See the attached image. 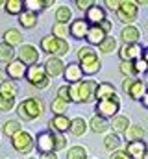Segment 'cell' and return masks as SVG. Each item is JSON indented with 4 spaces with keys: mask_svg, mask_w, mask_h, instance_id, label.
<instances>
[{
    "mask_svg": "<svg viewBox=\"0 0 148 159\" xmlns=\"http://www.w3.org/2000/svg\"><path fill=\"white\" fill-rule=\"evenodd\" d=\"M78 65H80L81 72L87 74V76H93V74L100 72V67H102V63L98 59V54L91 46H81L78 50Z\"/></svg>",
    "mask_w": 148,
    "mask_h": 159,
    "instance_id": "6da1fadb",
    "label": "cell"
},
{
    "mask_svg": "<svg viewBox=\"0 0 148 159\" xmlns=\"http://www.w3.org/2000/svg\"><path fill=\"white\" fill-rule=\"evenodd\" d=\"M43 111H44V104L39 98H26L17 107V113L22 120H35L43 115Z\"/></svg>",
    "mask_w": 148,
    "mask_h": 159,
    "instance_id": "7a4b0ae2",
    "label": "cell"
},
{
    "mask_svg": "<svg viewBox=\"0 0 148 159\" xmlns=\"http://www.w3.org/2000/svg\"><path fill=\"white\" fill-rule=\"evenodd\" d=\"M41 48H43V52H46V54H50V56H54V57H63L65 54H69V50H71V46H69V43L65 39H56L54 35H44L43 39H41Z\"/></svg>",
    "mask_w": 148,
    "mask_h": 159,
    "instance_id": "3957f363",
    "label": "cell"
},
{
    "mask_svg": "<svg viewBox=\"0 0 148 159\" xmlns=\"http://www.w3.org/2000/svg\"><path fill=\"white\" fill-rule=\"evenodd\" d=\"M26 80L30 81V85L32 87H35V89H46L48 85H50V78L46 76V72H44V67L43 65H32V67H28L26 69Z\"/></svg>",
    "mask_w": 148,
    "mask_h": 159,
    "instance_id": "277c9868",
    "label": "cell"
},
{
    "mask_svg": "<svg viewBox=\"0 0 148 159\" xmlns=\"http://www.w3.org/2000/svg\"><path fill=\"white\" fill-rule=\"evenodd\" d=\"M95 111H96L98 117H102V119H106V120L117 117L118 111H120V98L118 96H113L109 100H98Z\"/></svg>",
    "mask_w": 148,
    "mask_h": 159,
    "instance_id": "5b68a950",
    "label": "cell"
},
{
    "mask_svg": "<svg viewBox=\"0 0 148 159\" xmlns=\"http://www.w3.org/2000/svg\"><path fill=\"white\" fill-rule=\"evenodd\" d=\"M115 15H117V19H118L120 22H126V26H128L130 22H133V20L137 19L139 7H137V4H135L133 0H122V2H120V7L115 11Z\"/></svg>",
    "mask_w": 148,
    "mask_h": 159,
    "instance_id": "8992f818",
    "label": "cell"
},
{
    "mask_svg": "<svg viewBox=\"0 0 148 159\" xmlns=\"http://www.w3.org/2000/svg\"><path fill=\"white\" fill-rule=\"evenodd\" d=\"M96 81L95 80H81L76 83L78 87V104H89L95 100V91H96Z\"/></svg>",
    "mask_w": 148,
    "mask_h": 159,
    "instance_id": "52a82bcc",
    "label": "cell"
},
{
    "mask_svg": "<svg viewBox=\"0 0 148 159\" xmlns=\"http://www.w3.org/2000/svg\"><path fill=\"white\" fill-rule=\"evenodd\" d=\"M11 144H13V148H15L19 154H30L32 148H34V139H32V135H30L28 131L21 129L17 135L11 137Z\"/></svg>",
    "mask_w": 148,
    "mask_h": 159,
    "instance_id": "ba28073f",
    "label": "cell"
},
{
    "mask_svg": "<svg viewBox=\"0 0 148 159\" xmlns=\"http://www.w3.org/2000/svg\"><path fill=\"white\" fill-rule=\"evenodd\" d=\"M19 61L22 65H26V67L37 65V61H39V50L34 44H22L21 50H19Z\"/></svg>",
    "mask_w": 148,
    "mask_h": 159,
    "instance_id": "9c48e42d",
    "label": "cell"
},
{
    "mask_svg": "<svg viewBox=\"0 0 148 159\" xmlns=\"http://www.w3.org/2000/svg\"><path fill=\"white\" fill-rule=\"evenodd\" d=\"M106 7H102L100 4H93L87 11H85V20L89 26H98L106 20Z\"/></svg>",
    "mask_w": 148,
    "mask_h": 159,
    "instance_id": "30bf717a",
    "label": "cell"
},
{
    "mask_svg": "<svg viewBox=\"0 0 148 159\" xmlns=\"http://www.w3.org/2000/svg\"><path fill=\"white\" fill-rule=\"evenodd\" d=\"M141 54H143V46L139 43H135V44H122L118 48V56H120L122 61H130L132 63V61L139 59Z\"/></svg>",
    "mask_w": 148,
    "mask_h": 159,
    "instance_id": "8fae6325",
    "label": "cell"
},
{
    "mask_svg": "<svg viewBox=\"0 0 148 159\" xmlns=\"http://www.w3.org/2000/svg\"><path fill=\"white\" fill-rule=\"evenodd\" d=\"M43 67H44V72H46L48 78H56V76L63 74V70H65L63 59H61V57H54V56H50Z\"/></svg>",
    "mask_w": 148,
    "mask_h": 159,
    "instance_id": "7c38bea8",
    "label": "cell"
},
{
    "mask_svg": "<svg viewBox=\"0 0 148 159\" xmlns=\"http://www.w3.org/2000/svg\"><path fill=\"white\" fill-rule=\"evenodd\" d=\"M37 150L41 154H52L54 152V135H52V131H41L37 135Z\"/></svg>",
    "mask_w": 148,
    "mask_h": 159,
    "instance_id": "4fadbf2b",
    "label": "cell"
},
{
    "mask_svg": "<svg viewBox=\"0 0 148 159\" xmlns=\"http://www.w3.org/2000/svg\"><path fill=\"white\" fill-rule=\"evenodd\" d=\"M63 78H65V81H69L67 85L80 83V81H81V78H83V72H81L80 65H78V63H69V65H65V70H63Z\"/></svg>",
    "mask_w": 148,
    "mask_h": 159,
    "instance_id": "5bb4252c",
    "label": "cell"
},
{
    "mask_svg": "<svg viewBox=\"0 0 148 159\" xmlns=\"http://www.w3.org/2000/svg\"><path fill=\"white\" fill-rule=\"evenodd\" d=\"M120 39L124 44H135L141 41V30L133 24H128L120 30Z\"/></svg>",
    "mask_w": 148,
    "mask_h": 159,
    "instance_id": "9a60e30c",
    "label": "cell"
},
{
    "mask_svg": "<svg viewBox=\"0 0 148 159\" xmlns=\"http://www.w3.org/2000/svg\"><path fill=\"white\" fill-rule=\"evenodd\" d=\"M48 126H50V129L54 131V133H65V131H69L71 129V119L69 117H65V115H54L50 122H48Z\"/></svg>",
    "mask_w": 148,
    "mask_h": 159,
    "instance_id": "2e32d148",
    "label": "cell"
},
{
    "mask_svg": "<svg viewBox=\"0 0 148 159\" xmlns=\"http://www.w3.org/2000/svg\"><path fill=\"white\" fill-rule=\"evenodd\" d=\"M87 32H89V24L85 19H74V22H71L69 26V34L74 39H85Z\"/></svg>",
    "mask_w": 148,
    "mask_h": 159,
    "instance_id": "e0dca14e",
    "label": "cell"
},
{
    "mask_svg": "<svg viewBox=\"0 0 148 159\" xmlns=\"http://www.w3.org/2000/svg\"><path fill=\"white\" fill-rule=\"evenodd\" d=\"M113 96H117V89L113 83H108V81H102L96 85V91H95V100H109Z\"/></svg>",
    "mask_w": 148,
    "mask_h": 159,
    "instance_id": "ac0fdd59",
    "label": "cell"
},
{
    "mask_svg": "<svg viewBox=\"0 0 148 159\" xmlns=\"http://www.w3.org/2000/svg\"><path fill=\"white\" fill-rule=\"evenodd\" d=\"M124 152L128 154V157H130V159H139V157H143V156H145V154L148 152V144L145 143V141L128 143Z\"/></svg>",
    "mask_w": 148,
    "mask_h": 159,
    "instance_id": "d6986e66",
    "label": "cell"
},
{
    "mask_svg": "<svg viewBox=\"0 0 148 159\" xmlns=\"http://www.w3.org/2000/svg\"><path fill=\"white\" fill-rule=\"evenodd\" d=\"M145 93H146V83H145V80L135 78L132 81V85H130V89H128L126 94H128L132 100H141V98L145 96Z\"/></svg>",
    "mask_w": 148,
    "mask_h": 159,
    "instance_id": "ffe728a7",
    "label": "cell"
},
{
    "mask_svg": "<svg viewBox=\"0 0 148 159\" xmlns=\"http://www.w3.org/2000/svg\"><path fill=\"white\" fill-rule=\"evenodd\" d=\"M26 65H22L19 59H15V61H9L7 63V67H6V72H7V76L11 80H21L26 76Z\"/></svg>",
    "mask_w": 148,
    "mask_h": 159,
    "instance_id": "44dd1931",
    "label": "cell"
},
{
    "mask_svg": "<svg viewBox=\"0 0 148 159\" xmlns=\"http://www.w3.org/2000/svg\"><path fill=\"white\" fill-rule=\"evenodd\" d=\"M124 139L128 143H135V141H143L145 139V128L137 126V124H130L124 131Z\"/></svg>",
    "mask_w": 148,
    "mask_h": 159,
    "instance_id": "7402d4cb",
    "label": "cell"
},
{
    "mask_svg": "<svg viewBox=\"0 0 148 159\" xmlns=\"http://www.w3.org/2000/svg\"><path fill=\"white\" fill-rule=\"evenodd\" d=\"M106 37H108V35L104 34V30H102L100 26H89V32H87V35H85V39H87V43H89L91 46H98Z\"/></svg>",
    "mask_w": 148,
    "mask_h": 159,
    "instance_id": "603a6c76",
    "label": "cell"
},
{
    "mask_svg": "<svg viewBox=\"0 0 148 159\" xmlns=\"http://www.w3.org/2000/svg\"><path fill=\"white\" fill-rule=\"evenodd\" d=\"M128 126H130V119H128L126 115H117V117H113V119H111V124H109V128L113 129L115 135L124 133Z\"/></svg>",
    "mask_w": 148,
    "mask_h": 159,
    "instance_id": "cb8c5ba5",
    "label": "cell"
},
{
    "mask_svg": "<svg viewBox=\"0 0 148 159\" xmlns=\"http://www.w3.org/2000/svg\"><path fill=\"white\" fill-rule=\"evenodd\" d=\"M89 129L91 131H95V133H106L108 129H109V122L106 119H102V117H98V115H95L93 119L89 120Z\"/></svg>",
    "mask_w": 148,
    "mask_h": 159,
    "instance_id": "d4e9b609",
    "label": "cell"
},
{
    "mask_svg": "<svg viewBox=\"0 0 148 159\" xmlns=\"http://www.w3.org/2000/svg\"><path fill=\"white\" fill-rule=\"evenodd\" d=\"M19 22H21L22 28H34V26L37 24V13L24 9V11L19 15Z\"/></svg>",
    "mask_w": 148,
    "mask_h": 159,
    "instance_id": "484cf974",
    "label": "cell"
},
{
    "mask_svg": "<svg viewBox=\"0 0 148 159\" xmlns=\"http://www.w3.org/2000/svg\"><path fill=\"white\" fill-rule=\"evenodd\" d=\"M85 131H87V122H85V119L76 117V119L71 120V133H72L74 137H81Z\"/></svg>",
    "mask_w": 148,
    "mask_h": 159,
    "instance_id": "4316f807",
    "label": "cell"
},
{
    "mask_svg": "<svg viewBox=\"0 0 148 159\" xmlns=\"http://www.w3.org/2000/svg\"><path fill=\"white\" fill-rule=\"evenodd\" d=\"M4 43L9 44V46H15V44H21L22 43V34L19 30H6L4 32Z\"/></svg>",
    "mask_w": 148,
    "mask_h": 159,
    "instance_id": "83f0119b",
    "label": "cell"
},
{
    "mask_svg": "<svg viewBox=\"0 0 148 159\" xmlns=\"http://www.w3.org/2000/svg\"><path fill=\"white\" fill-rule=\"evenodd\" d=\"M71 19H72V11H71L69 6H59L56 9V20H58V24H67V22H71Z\"/></svg>",
    "mask_w": 148,
    "mask_h": 159,
    "instance_id": "f1b7e54d",
    "label": "cell"
},
{
    "mask_svg": "<svg viewBox=\"0 0 148 159\" xmlns=\"http://www.w3.org/2000/svg\"><path fill=\"white\" fill-rule=\"evenodd\" d=\"M19 93L17 85L13 81H2L0 83V96H6V98H15Z\"/></svg>",
    "mask_w": 148,
    "mask_h": 159,
    "instance_id": "f546056e",
    "label": "cell"
},
{
    "mask_svg": "<svg viewBox=\"0 0 148 159\" xmlns=\"http://www.w3.org/2000/svg\"><path fill=\"white\" fill-rule=\"evenodd\" d=\"M98 50H100L102 54H113V52L117 50V39L111 37V35H108L106 39L98 44Z\"/></svg>",
    "mask_w": 148,
    "mask_h": 159,
    "instance_id": "4dcf8cb0",
    "label": "cell"
},
{
    "mask_svg": "<svg viewBox=\"0 0 148 159\" xmlns=\"http://www.w3.org/2000/svg\"><path fill=\"white\" fill-rule=\"evenodd\" d=\"M4 6H6V11L9 15H21L22 7H24V2L22 0H7V2H4Z\"/></svg>",
    "mask_w": 148,
    "mask_h": 159,
    "instance_id": "1f68e13d",
    "label": "cell"
},
{
    "mask_svg": "<svg viewBox=\"0 0 148 159\" xmlns=\"http://www.w3.org/2000/svg\"><path fill=\"white\" fill-rule=\"evenodd\" d=\"M104 148L106 150H111V152L118 150L120 148V137L115 135V133H108L106 139H104Z\"/></svg>",
    "mask_w": 148,
    "mask_h": 159,
    "instance_id": "d6a6232c",
    "label": "cell"
},
{
    "mask_svg": "<svg viewBox=\"0 0 148 159\" xmlns=\"http://www.w3.org/2000/svg\"><path fill=\"white\" fill-rule=\"evenodd\" d=\"M13 56H15L13 46H9L6 43H0V61L9 63V61H13Z\"/></svg>",
    "mask_w": 148,
    "mask_h": 159,
    "instance_id": "836d02e7",
    "label": "cell"
},
{
    "mask_svg": "<svg viewBox=\"0 0 148 159\" xmlns=\"http://www.w3.org/2000/svg\"><path fill=\"white\" fill-rule=\"evenodd\" d=\"M52 35L56 37V39H65L67 35H69V26L67 24H54L52 26Z\"/></svg>",
    "mask_w": 148,
    "mask_h": 159,
    "instance_id": "e575fe53",
    "label": "cell"
},
{
    "mask_svg": "<svg viewBox=\"0 0 148 159\" xmlns=\"http://www.w3.org/2000/svg\"><path fill=\"white\" fill-rule=\"evenodd\" d=\"M67 107H69V104H67V102H63V100H59V98L52 100V104H50V109L54 111V115H65Z\"/></svg>",
    "mask_w": 148,
    "mask_h": 159,
    "instance_id": "d590c367",
    "label": "cell"
},
{
    "mask_svg": "<svg viewBox=\"0 0 148 159\" xmlns=\"http://www.w3.org/2000/svg\"><path fill=\"white\" fill-rule=\"evenodd\" d=\"M21 131V124L17 122V120H7L6 124H4V133L7 135V137H13V135H17Z\"/></svg>",
    "mask_w": 148,
    "mask_h": 159,
    "instance_id": "8d00e7d4",
    "label": "cell"
},
{
    "mask_svg": "<svg viewBox=\"0 0 148 159\" xmlns=\"http://www.w3.org/2000/svg\"><path fill=\"white\" fill-rule=\"evenodd\" d=\"M67 159H87V150L83 146H72L67 154Z\"/></svg>",
    "mask_w": 148,
    "mask_h": 159,
    "instance_id": "74e56055",
    "label": "cell"
},
{
    "mask_svg": "<svg viewBox=\"0 0 148 159\" xmlns=\"http://www.w3.org/2000/svg\"><path fill=\"white\" fill-rule=\"evenodd\" d=\"M118 69H120V72H122L126 78L135 80V76H137V72H135V69H133V63H130V61H122Z\"/></svg>",
    "mask_w": 148,
    "mask_h": 159,
    "instance_id": "f35d334b",
    "label": "cell"
},
{
    "mask_svg": "<svg viewBox=\"0 0 148 159\" xmlns=\"http://www.w3.org/2000/svg\"><path fill=\"white\" fill-rule=\"evenodd\" d=\"M52 135H54V152L63 150V148L67 146V139H65L61 133H54V131H52Z\"/></svg>",
    "mask_w": 148,
    "mask_h": 159,
    "instance_id": "ab89813d",
    "label": "cell"
},
{
    "mask_svg": "<svg viewBox=\"0 0 148 159\" xmlns=\"http://www.w3.org/2000/svg\"><path fill=\"white\" fill-rule=\"evenodd\" d=\"M24 7H28V11L37 13L39 9H44V2L43 0H26L24 2Z\"/></svg>",
    "mask_w": 148,
    "mask_h": 159,
    "instance_id": "60d3db41",
    "label": "cell"
},
{
    "mask_svg": "<svg viewBox=\"0 0 148 159\" xmlns=\"http://www.w3.org/2000/svg\"><path fill=\"white\" fill-rule=\"evenodd\" d=\"M132 63H133V69H135L137 74H146L148 72V63L143 57H139V59H135V61H132Z\"/></svg>",
    "mask_w": 148,
    "mask_h": 159,
    "instance_id": "b9f144b4",
    "label": "cell"
},
{
    "mask_svg": "<svg viewBox=\"0 0 148 159\" xmlns=\"http://www.w3.org/2000/svg\"><path fill=\"white\" fill-rule=\"evenodd\" d=\"M15 106V98H6L0 96V111H11Z\"/></svg>",
    "mask_w": 148,
    "mask_h": 159,
    "instance_id": "7bdbcfd3",
    "label": "cell"
},
{
    "mask_svg": "<svg viewBox=\"0 0 148 159\" xmlns=\"http://www.w3.org/2000/svg\"><path fill=\"white\" fill-rule=\"evenodd\" d=\"M58 98L59 100H63V102H71V93H69V85H61L59 89H58Z\"/></svg>",
    "mask_w": 148,
    "mask_h": 159,
    "instance_id": "ee69618b",
    "label": "cell"
},
{
    "mask_svg": "<svg viewBox=\"0 0 148 159\" xmlns=\"http://www.w3.org/2000/svg\"><path fill=\"white\" fill-rule=\"evenodd\" d=\"M95 2H91V0H76V6H78V9H81V11H87L91 6H93Z\"/></svg>",
    "mask_w": 148,
    "mask_h": 159,
    "instance_id": "f6af8a7d",
    "label": "cell"
},
{
    "mask_svg": "<svg viewBox=\"0 0 148 159\" xmlns=\"http://www.w3.org/2000/svg\"><path fill=\"white\" fill-rule=\"evenodd\" d=\"M104 6H106V7H109L111 11H117V9L120 7V0H106V2H104Z\"/></svg>",
    "mask_w": 148,
    "mask_h": 159,
    "instance_id": "bcb514c9",
    "label": "cell"
},
{
    "mask_svg": "<svg viewBox=\"0 0 148 159\" xmlns=\"http://www.w3.org/2000/svg\"><path fill=\"white\" fill-rule=\"evenodd\" d=\"M109 159H130V157H128V154H126L124 150L118 148V150H115V152L109 156Z\"/></svg>",
    "mask_w": 148,
    "mask_h": 159,
    "instance_id": "7dc6e473",
    "label": "cell"
},
{
    "mask_svg": "<svg viewBox=\"0 0 148 159\" xmlns=\"http://www.w3.org/2000/svg\"><path fill=\"white\" fill-rule=\"evenodd\" d=\"M98 26H100V28L104 30V34H106V35H109V32L113 30V22H111V20H108V19H106V20H104L102 24H98Z\"/></svg>",
    "mask_w": 148,
    "mask_h": 159,
    "instance_id": "c3c4849f",
    "label": "cell"
},
{
    "mask_svg": "<svg viewBox=\"0 0 148 159\" xmlns=\"http://www.w3.org/2000/svg\"><path fill=\"white\" fill-rule=\"evenodd\" d=\"M132 81H133V78H124V81H122V91H124V93H128V89H130Z\"/></svg>",
    "mask_w": 148,
    "mask_h": 159,
    "instance_id": "681fc988",
    "label": "cell"
},
{
    "mask_svg": "<svg viewBox=\"0 0 148 159\" xmlns=\"http://www.w3.org/2000/svg\"><path fill=\"white\" fill-rule=\"evenodd\" d=\"M139 102L143 104V107H146V109H148V91H146V93H145V96H143V98H141Z\"/></svg>",
    "mask_w": 148,
    "mask_h": 159,
    "instance_id": "f907efd6",
    "label": "cell"
},
{
    "mask_svg": "<svg viewBox=\"0 0 148 159\" xmlns=\"http://www.w3.org/2000/svg\"><path fill=\"white\" fill-rule=\"evenodd\" d=\"M41 159H58V156H56V152H52V154H43Z\"/></svg>",
    "mask_w": 148,
    "mask_h": 159,
    "instance_id": "816d5d0a",
    "label": "cell"
},
{
    "mask_svg": "<svg viewBox=\"0 0 148 159\" xmlns=\"http://www.w3.org/2000/svg\"><path fill=\"white\" fill-rule=\"evenodd\" d=\"M141 57L148 63V46H143V54H141Z\"/></svg>",
    "mask_w": 148,
    "mask_h": 159,
    "instance_id": "f5cc1de1",
    "label": "cell"
},
{
    "mask_svg": "<svg viewBox=\"0 0 148 159\" xmlns=\"http://www.w3.org/2000/svg\"><path fill=\"white\" fill-rule=\"evenodd\" d=\"M139 159H148V152L145 154V156H143V157H139Z\"/></svg>",
    "mask_w": 148,
    "mask_h": 159,
    "instance_id": "db71d44e",
    "label": "cell"
},
{
    "mask_svg": "<svg viewBox=\"0 0 148 159\" xmlns=\"http://www.w3.org/2000/svg\"><path fill=\"white\" fill-rule=\"evenodd\" d=\"M0 83H2V76H0Z\"/></svg>",
    "mask_w": 148,
    "mask_h": 159,
    "instance_id": "11a10c76",
    "label": "cell"
},
{
    "mask_svg": "<svg viewBox=\"0 0 148 159\" xmlns=\"http://www.w3.org/2000/svg\"><path fill=\"white\" fill-rule=\"evenodd\" d=\"M0 4H4V2H2V0H0Z\"/></svg>",
    "mask_w": 148,
    "mask_h": 159,
    "instance_id": "9f6ffc18",
    "label": "cell"
},
{
    "mask_svg": "<svg viewBox=\"0 0 148 159\" xmlns=\"http://www.w3.org/2000/svg\"><path fill=\"white\" fill-rule=\"evenodd\" d=\"M32 159H34V157H32Z\"/></svg>",
    "mask_w": 148,
    "mask_h": 159,
    "instance_id": "6f0895ef",
    "label": "cell"
}]
</instances>
